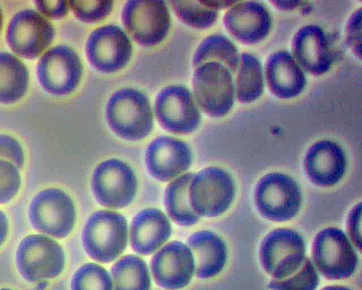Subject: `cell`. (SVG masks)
<instances>
[{
    "label": "cell",
    "instance_id": "60d3db41",
    "mask_svg": "<svg viewBox=\"0 0 362 290\" xmlns=\"http://www.w3.org/2000/svg\"><path fill=\"white\" fill-rule=\"evenodd\" d=\"M321 290H351L350 289L341 286V285H332L327 286L322 289Z\"/></svg>",
    "mask_w": 362,
    "mask_h": 290
},
{
    "label": "cell",
    "instance_id": "f1b7e54d",
    "mask_svg": "<svg viewBox=\"0 0 362 290\" xmlns=\"http://www.w3.org/2000/svg\"><path fill=\"white\" fill-rule=\"evenodd\" d=\"M177 18L185 24L197 29L210 28L218 18L216 10L200 1H170Z\"/></svg>",
    "mask_w": 362,
    "mask_h": 290
},
{
    "label": "cell",
    "instance_id": "d4e9b609",
    "mask_svg": "<svg viewBox=\"0 0 362 290\" xmlns=\"http://www.w3.org/2000/svg\"><path fill=\"white\" fill-rule=\"evenodd\" d=\"M193 175L187 173L176 178L165 192L164 203L168 215L174 222L182 226L194 225L199 219L189 200V187Z\"/></svg>",
    "mask_w": 362,
    "mask_h": 290
},
{
    "label": "cell",
    "instance_id": "7bdbcfd3",
    "mask_svg": "<svg viewBox=\"0 0 362 290\" xmlns=\"http://www.w3.org/2000/svg\"><path fill=\"white\" fill-rule=\"evenodd\" d=\"M0 290H13V289H11L8 288H1V289H0Z\"/></svg>",
    "mask_w": 362,
    "mask_h": 290
},
{
    "label": "cell",
    "instance_id": "4316f807",
    "mask_svg": "<svg viewBox=\"0 0 362 290\" xmlns=\"http://www.w3.org/2000/svg\"><path fill=\"white\" fill-rule=\"evenodd\" d=\"M235 81V93L241 103H250L258 99L264 90L262 66L253 55L241 54Z\"/></svg>",
    "mask_w": 362,
    "mask_h": 290
},
{
    "label": "cell",
    "instance_id": "5b68a950",
    "mask_svg": "<svg viewBox=\"0 0 362 290\" xmlns=\"http://www.w3.org/2000/svg\"><path fill=\"white\" fill-rule=\"evenodd\" d=\"M235 195L234 179L218 167H208L194 174L189 187L190 206L199 217L223 214L230 207Z\"/></svg>",
    "mask_w": 362,
    "mask_h": 290
},
{
    "label": "cell",
    "instance_id": "7a4b0ae2",
    "mask_svg": "<svg viewBox=\"0 0 362 290\" xmlns=\"http://www.w3.org/2000/svg\"><path fill=\"white\" fill-rule=\"evenodd\" d=\"M16 265L20 275L29 282H39L57 277L65 266L62 247L43 234H31L19 243Z\"/></svg>",
    "mask_w": 362,
    "mask_h": 290
},
{
    "label": "cell",
    "instance_id": "5bb4252c",
    "mask_svg": "<svg viewBox=\"0 0 362 290\" xmlns=\"http://www.w3.org/2000/svg\"><path fill=\"white\" fill-rule=\"evenodd\" d=\"M155 112L163 129L177 134L194 132L201 120L190 91L182 86L173 85L163 88L156 99Z\"/></svg>",
    "mask_w": 362,
    "mask_h": 290
},
{
    "label": "cell",
    "instance_id": "d6986e66",
    "mask_svg": "<svg viewBox=\"0 0 362 290\" xmlns=\"http://www.w3.org/2000/svg\"><path fill=\"white\" fill-rule=\"evenodd\" d=\"M223 25L228 33L245 45H254L264 40L272 27V18L261 3L245 1L229 8L223 16Z\"/></svg>",
    "mask_w": 362,
    "mask_h": 290
},
{
    "label": "cell",
    "instance_id": "3957f363",
    "mask_svg": "<svg viewBox=\"0 0 362 290\" xmlns=\"http://www.w3.org/2000/svg\"><path fill=\"white\" fill-rule=\"evenodd\" d=\"M82 242L90 257L103 263L112 262L126 248L127 222L117 212L98 211L85 224Z\"/></svg>",
    "mask_w": 362,
    "mask_h": 290
},
{
    "label": "cell",
    "instance_id": "30bf717a",
    "mask_svg": "<svg viewBox=\"0 0 362 290\" xmlns=\"http://www.w3.org/2000/svg\"><path fill=\"white\" fill-rule=\"evenodd\" d=\"M91 186L97 201L103 207L119 209L128 206L137 190V179L126 163L110 158L94 170Z\"/></svg>",
    "mask_w": 362,
    "mask_h": 290
},
{
    "label": "cell",
    "instance_id": "ba28073f",
    "mask_svg": "<svg viewBox=\"0 0 362 290\" xmlns=\"http://www.w3.org/2000/svg\"><path fill=\"white\" fill-rule=\"evenodd\" d=\"M192 88L197 104L210 117L225 116L233 106V78L218 62H209L198 66L193 75Z\"/></svg>",
    "mask_w": 362,
    "mask_h": 290
},
{
    "label": "cell",
    "instance_id": "6da1fadb",
    "mask_svg": "<svg viewBox=\"0 0 362 290\" xmlns=\"http://www.w3.org/2000/svg\"><path fill=\"white\" fill-rule=\"evenodd\" d=\"M105 115L112 132L126 140H141L153 127L148 99L136 89L124 88L115 92L107 101Z\"/></svg>",
    "mask_w": 362,
    "mask_h": 290
},
{
    "label": "cell",
    "instance_id": "b9f144b4",
    "mask_svg": "<svg viewBox=\"0 0 362 290\" xmlns=\"http://www.w3.org/2000/svg\"><path fill=\"white\" fill-rule=\"evenodd\" d=\"M2 23H3V16H2L1 10L0 8V32H1V30L2 28Z\"/></svg>",
    "mask_w": 362,
    "mask_h": 290
},
{
    "label": "cell",
    "instance_id": "7c38bea8",
    "mask_svg": "<svg viewBox=\"0 0 362 290\" xmlns=\"http://www.w3.org/2000/svg\"><path fill=\"white\" fill-rule=\"evenodd\" d=\"M38 80L47 92L63 95L72 93L82 75L77 53L66 45H58L46 52L37 66Z\"/></svg>",
    "mask_w": 362,
    "mask_h": 290
},
{
    "label": "cell",
    "instance_id": "836d02e7",
    "mask_svg": "<svg viewBox=\"0 0 362 290\" xmlns=\"http://www.w3.org/2000/svg\"><path fill=\"white\" fill-rule=\"evenodd\" d=\"M0 159L12 163L19 170L23 168V149L16 139L9 135L0 134Z\"/></svg>",
    "mask_w": 362,
    "mask_h": 290
},
{
    "label": "cell",
    "instance_id": "4dcf8cb0",
    "mask_svg": "<svg viewBox=\"0 0 362 290\" xmlns=\"http://www.w3.org/2000/svg\"><path fill=\"white\" fill-rule=\"evenodd\" d=\"M318 284L316 269L310 260L306 257L296 272L285 279H272L268 286L272 290H315Z\"/></svg>",
    "mask_w": 362,
    "mask_h": 290
},
{
    "label": "cell",
    "instance_id": "8fae6325",
    "mask_svg": "<svg viewBox=\"0 0 362 290\" xmlns=\"http://www.w3.org/2000/svg\"><path fill=\"white\" fill-rule=\"evenodd\" d=\"M122 19L132 37L146 47L162 42L170 26V16L163 1H128Z\"/></svg>",
    "mask_w": 362,
    "mask_h": 290
},
{
    "label": "cell",
    "instance_id": "603a6c76",
    "mask_svg": "<svg viewBox=\"0 0 362 290\" xmlns=\"http://www.w3.org/2000/svg\"><path fill=\"white\" fill-rule=\"evenodd\" d=\"M197 277L208 279L218 274L227 260V248L222 238L210 231H199L187 239Z\"/></svg>",
    "mask_w": 362,
    "mask_h": 290
},
{
    "label": "cell",
    "instance_id": "f546056e",
    "mask_svg": "<svg viewBox=\"0 0 362 290\" xmlns=\"http://www.w3.org/2000/svg\"><path fill=\"white\" fill-rule=\"evenodd\" d=\"M71 290H112V282L103 267L95 263H86L74 274Z\"/></svg>",
    "mask_w": 362,
    "mask_h": 290
},
{
    "label": "cell",
    "instance_id": "1f68e13d",
    "mask_svg": "<svg viewBox=\"0 0 362 290\" xmlns=\"http://www.w3.org/2000/svg\"><path fill=\"white\" fill-rule=\"evenodd\" d=\"M75 16L86 23H95L104 19L112 11V1H69Z\"/></svg>",
    "mask_w": 362,
    "mask_h": 290
},
{
    "label": "cell",
    "instance_id": "44dd1931",
    "mask_svg": "<svg viewBox=\"0 0 362 290\" xmlns=\"http://www.w3.org/2000/svg\"><path fill=\"white\" fill-rule=\"evenodd\" d=\"M265 77L269 91L281 99L298 96L304 89L306 79L293 57L286 51H277L265 63Z\"/></svg>",
    "mask_w": 362,
    "mask_h": 290
},
{
    "label": "cell",
    "instance_id": "ab89813d",
    "mask_svg": "<svg viewBox=\"0 0 362 290\" xmlns=\"http://www.w3.org/2000/svg\"><path fill=\"white\" fill-rule=\"evenodd\" d=\"M273 5L281 10H290L297 7L299 1H272Z\"/></svg>",
    "mask_w": 362,
    "mask_h": 290
},
{
    "label": "cell",
    "instance_id": "8992f818",
    "mask_svg": "<svg viewBox=\"0 0 362 290\" xmlns=\"http://www.w3.org/2000/svg\"><path fill=\"white\" fill-rule=\"evenodd\" d=\"M254 199L255 206L264 219L275 222L287 221L298 213L302 193L298 184L291 177L281 173H269L257 182Z\"/></svg>",
    "mask_w": 362,
    "mask_h": 290
},
{
    "label": "cell",
    "instance_id": "484cf974",
    "mask_svg": "<svg viewBox=\"0 0 362 290\" xmlns=\"http://www.w3.org/2000/svg\"><path fill=\"white\" fill-rule=\"evenodd\" d=\"M209 62H216L224 66L230 72L236 71L239 57L235 45L221 34H213L199 45L193 57V66Z\"/></svg>",
    "mask_w": 362,
    "mask_h": 290
},
{
    "label": "cell",
    "instance_id": "d590c367",
    "mask_svg": "<svg viewBox=\"0 0 362 290\" xmlns=\"http://www.w3.org/2000/svg\"><path fill=\"white\" fill-rule=\"evenodd\" d=\"M361 204L355 205L350 211L347 220L346 228L351 242L357 249L361 250Z\"/></svg>",
    "mask_w": 362,
    "mask_h": 290
},
{
    "label": "cell",
    "instance_id": "277c9868",
    "mask_svg": "<svg viewBox=\"0 0 362 290\" xmlns=\"http://www.w3.org/2000/svg\"><path fill=\"white\" fill-rule=\"evenodd\" d=\"M28 219L37 232L56 238H64L72 231L76 209L71 197L64 190L48 187L33 197Z\"/></svg>",
    "mask_w": 362,
    "mask_h": 290
},
{
    "label": "cell",
    "instance_id": "cb8c5ba5",
    "mask_svg": "<svg viewBox=\"0 0 362 290\" xmlns=\"http://www.w3.org/2000/svg\"><path fill=\"white\" fill-rule=\"evenodd\" d=\"M28 84L25 66L13 54L0 52V103L16 102L25 95Z\"/></svg>",
    "mask_w": 362,
    "mask_h": 290
},
{
    "label": "cell",
    "instance_id": "83f0119b",
    "mask_svg": "<svg viewBox=\"0 0 362 290\" xmlns=\"http://www.w3.org/2000/svg\"><path fill=\"white\" fill-rule=\"evenodd\" d=\"M114 290H150L151 279L146 262L139 257L128 255L112 267Z\"/></svg>",
    "mask_w": 362,
    "mask_h": 290
},
{
    "label": "cell",
    "instance_id": "8d00e7d4",
    "mask_svg": "<svg viewBox=\"0 0 362 290\" xmlns=\"http://www.w3.org/2000/svg\"><path fill=\"white\" fill-rule=\"evenodd\" d=\"M37 9L47 17L59 19L69 11V2L66 1H35Z\"/></svg>",
    "mask_w": 362,
    "mask_h": 290
},
{
    "label": "cell",
    "instance_id": "9c48e42d",
    "mask_svg": "<svg viewBox=\"0 0 362 290\" xmlns=\"http://www.w3.org/2000/svg\"><path fill=\"white\" fill-rule=\"evenodd\" d=\"M312 256L318 271L329 280L349 277L358 262L356 252L346 235L332 226L317 233L313 243Z\"/></svg>",
    "mask_w": 362,
    "mask_h": 290
},
{
    "label": "cell",
    "instance_id": "e0dca14e",
    "mask_svg": "<svg viewBox=\"0 0 362 290\" xmlns=\"http://www.w3.org/2000/svg\"><path fill=\"white\" fill-rule=\"evenodd\" d=\"M145 160L149 173L159 181L167 182L189 168L192 153L185 141L160 136L148 146Z\"/></svg>",
    "mask_w": 362,
    "mask_h": 290
},
{
    "label": "cell",
    "instance_id": "4fadbf2b",
    "mask_svg": "<svg viewBox=\"0 0 362 290\" xmlns=\"http://www.w3.org/2000/svg\"><path fill=\"white\" fill-rule=\"evenodd\" d=\"M54 29L41 14L31 9L16 13L7 28L6 41L17 54L33 59L52 43Z\"/></svg>",
    "mask_w": 362,
    "mask_h": 290
},
{
    "label": "cell",
    "instance_id": "f35d334b",
    "mask_svg": "<svg viewBox=\"0 0 362 290\" xmlns=\"http://www.w3.org/2000/svg\"><path fill=\"white\" fill-rule=\"evenodd\" d=\"M204 5L215 9L228 8L235 3V1H200Z\"/></svg>",
    "mask_w": 362,
    "mask_h": 290
},
{
    "label": "cell",
    "instance_id": "7402d4cb",
    "mask_svg": "<svg viewBox=\"0 0 362 290\" xmlns=\"http://www.w3.org/2000/svg\"><path fill=\"white\" fill-rule=\"evenodd\" d=\"M170 234V223L163 212L154 208L146 209L132 221L131 245L136 253L148 255L158 249Z\"/></svg>",
    "mask_w": 362,
    "mask_h": 290
},
{
    "label": "cell",
    "instance_id": "ac0fdd59",
    "mask_svg": "<svg viewBox=\"0 0 362 290\" xmlns=\"http://www.w3.org/2000/svg\"><path fill=\"white\" fill-rule=\"evenodd\" d=\"M303 166L305 175L313 184L330 187L344 178L347 161L341 146L334 141L323 139L309 147Z\"/></svg>",
    "mask_w": 362,
    "mask_h": 290
},
{
    "label": "cell",
    "instance_id": "d6a6232c",
    "mask_svg": "<svg viewBox=\"0 0 362 290\" xmlns=\"http://www.w3.org/2000/svg\"><path fill=\"white\" fill-rule=\"evenodd\" d=\"M21 185L19 169L12 163L0 159V204L10 202Z\"/></svg>",
    "mask_w": 362,
    "mask_h": 290
},
{
    "label": "cell",
    "instance_id": "e575fe53",
    "mask_svg": "<svg viewBox=\"0 0 362 290\" xmlns=\"http://www.w3.org/2000/svg\"><path fill=\"white\" fill-rule=\"evenodd\" d=\"M346 40L352 52L359 59L361 58V9L356 10L351 15L346 26Z\"/></svg>",
    "mask_w": 362,
    "mask_h": 290
},
{
    "label": "cell",
    "instance_id": "ffe728a7",
    "mask_svg": "<svg viewBox=\"0 0 362 290\" xmlns=\"http://www.w3.org/2000/svg\"><path fill=\"white\" fill-rule=\"evenodd\" d=\"M291 50L295 60L305 71L321 76L330 69L332 59L327 37L316 25H307L294 34Z\"/></svg>",
    "mask_w": 362,
    "mask_h": 290
},
{
    "label": "cell",
    "instance_id": "74e56055",
    "mask_svg": "<svg viewBox=\"0 0 362 290\" xmlns=\"http://www.w3.org/2000/svg\"><path fill=\"white\" fill-rule=\"evenodd\" d=\"M8 233V221L6 215L0 210V247L4 244Z\"/></svg>",
    "mask_w": 362,
    "mask_h": 290
},
{
    "label": "cell",
    "instance_id": "9a60e30c",
    "mask_svg": "<svg viewBox=\"0 0 362 290\" xmlns=\"http://www.w3.org/2000/svg\"><path fill=\"white\" fill-rule=\"evenodd\" d=\"M86 57L97 70L112 73L122 69L132 54V43L117 25H107L93 30L86 45Z\"/></svg>",
    "mask_w": 362,
    "mask_h": 290
},
{
    "label": "cell",
    "instance_id": "2e32d148",
    "mask_svg": "<svg viewBox=\"0 0 362 290\" xmlns=\"http://www.w3.org/2000/svg\"><path fill=\"white\" fill-rule=\"evenodd\" d=\"M151 272L156 284L167 290L185 287L194 272V262L188 246L180 241H172L153 257Z\"/></svg>",
    "mask_w": 362,
    "mask_h": 290
},
{
    "label": "cell",
    "instance_id": "52a82bcc",
    "mask_svg": "<svg viewBox=\"0 0 362 290\" xmlns=\"http://www.w3.org/2000/svg\"><path fill=\"white\" fill-rule=\"evenodd\" d=\"M305 257L303 238L288 228L271 231L259 245L261 265L273 279H282L293 274L301 267Z\"/></svg>",
    "mask_w": 362,
    "mask_h": 290
}]
</instances>
